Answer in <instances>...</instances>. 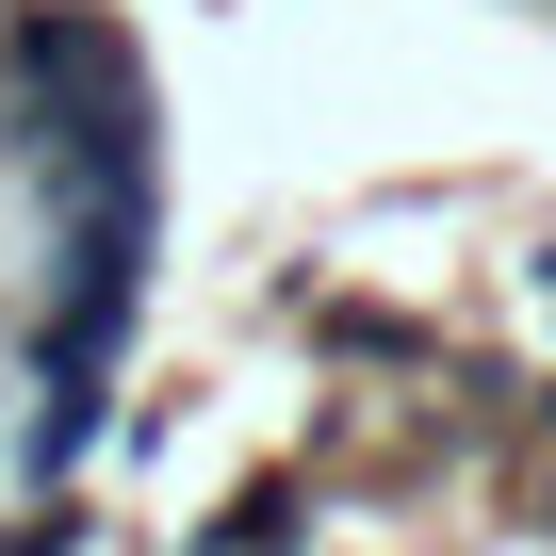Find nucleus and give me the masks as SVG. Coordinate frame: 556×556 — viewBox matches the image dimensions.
Wrapping results in <instances>:
<instances>
[{
    "label": "nucleus",
    "instance_id": "nucleus-1",
    "mask_svg": "<svg viewBox=\"0 0 556 556\" xmlns=\"http://www.w3.org/2000/svg\"><path fill=\"white\" fill-rule=\"evenodd\" d=\"M115 66H131V34H115V17H83V0H34V17H0V148H17V164H50V148H66V115H83Z\"/></svg>",
    "mask_w": 556,
    "mask_h": 556
},
{
    "label": "nucleus",
    "instance_id": "nucleus-2",
    "mask_svg": "<svg viewBox=\"0 0 556 556\" xmlns=\"http://www.w3.org/2000/svg\"><path fill=\"white\" fill-rule=\"evenodd\" d=\"M197 556H312V475H245Z\"/></svg>",
    "mask_w": 556,
    "mask_h": 556
},
{
    "label": "nucleus",
    "instance_id": "nucleus-3",
    "mask_svg": "<svg viewBox=\"0 0 556 556\" xmlns=\"http://www.w3.org/2000/svg\"><path fill=\"white\" fill-rule=\"evenodd\" d=\"M83 540H99V523H83V507H66V491H50V507H34V523H0V556H83Z\"/></svg>",
    "mask_w": 556,
    "mask_h": 556
}]
</instances>
